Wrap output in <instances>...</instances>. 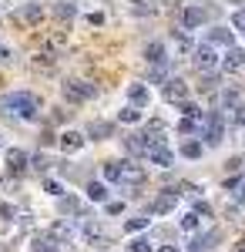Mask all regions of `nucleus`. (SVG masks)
Segmentation results:
<instances>
[{
	"label": "nucleus",
	"instance_id": "f257e3e1",
	"mask_svg": "<svg viewBox=\"0 0 245 252\" xmlns=\"http://www.w3.org/2000/svg\"><path fill=\"white\" fill-rule=\"evenodd\" d=\"M0 108L10 111L17 118H37L40 115V97L31 94V91H14V94L0 97Z\"/></svg>",
	"mask_w": 245,
	"mask_h": 252
},
{
	"label": "nucleus",
	"instance_id": "f03ea898",
	"mask_svg": "<svg viewBox=\"0 0 245 252\" xmlns=\"http://www.w3.org/2000/svg\"><path fill=\"white\" fill-rule=\"evenodd\" d=\"M61 91H64L67 101L81 104V101H91V97H94V84H91V81H81V78H67L61 84Z\"/></svg>",
	"mask_w": 245,
	"mask_h": 252
},
{
	"label": "nucleus",
	"instance_id": "7ed1b4c3",
	"mask_svg": "<svg viewBox=\"0 0 245 252\" xmlns=\"http://www.w3.org/2000/svg\"><path fill=\"white\" fill-rule=\"evenodd\" d=\"M191 61L202 67V71H218V47H212V44H198V47H191Z\"/></svg>",
	"mask_w": 245,
	"mask_h": 252
},
{
	"label": "nucleus",
	"instance_id": "20e7f679",
	"mask_svg": "<svg viewBox=\"0 0 245 252\" xmlns=\"http://www.w3.org/2000/svg\"><path fill=\"white\" fill-rule=\"evenodd\" d=\"M145 155H148L151 161L158 165V168H171V165H175V152H171V145L165 141V138H158V141H151V145H148V152H145Z\"/></svg>",
	"mask_w": 245,
	"mask_h": 252
},
{
	"label": "nucleus",
	"instance_id": "39448f33",
	"mask_svg": "<svg viewBox=\"0 0 245 252\" xmlns=\"http://www.w3.org/2000/svg\"><path fill=\"white\" fill-rule=\"evenodd\" d=\"M222 135H225V115H222V111H212V115H205L202 138H205L208 145H218V141H222Z\"/></svg>",
	"mask_w": 245,
	"mask_h": 252
},
{
	"label": "nucleus",
	"instance_id": "423d86ee",
	"mask_svg": "<svg viewBox=\"0 0 245 252\" xmlns=\"http://www.w3.org/2000/svg\"><path fill=\"white\" fill-rule=\"evenodd\" d=\"M161 97L171 101V104H185V101H188V84L182 78H168L161 84Z\"/></svg>",
	"mask_w": 245,
	"mask_h": 252
},
{
	"label": "nucleus",
	"instance_id": "0eeeda50",
	"mask_svg": "<svg viewBox=\"0 0 245 252\" xmlns=\"http://www.w3.org/2000/svg\"><path fill=\"white\" fill-rule=\"evenodd\" d=\"M222 71H225V74H239V71H245V51L242 47H228V54L222 58Z\"/></svg>",
	"mask_w": 245,
	"mask_h": 252
},
{
	"label": "nucleus",
	"instance_id": "6e6552de",
	"mask_svg": "<svg viewBox=\"0 0 245 252\" xmlns=\"http://www.w3.org/2000/svg\"><path fill=\"white\" fill-rule=\"evenodd\" d=\"M239 101H242V91H239V88H225V91H222V94H218V111H235V108H239Z\"/></svg>",
	"mask_w": 245,
	"mask_h": 252
},
{
	"label": "nucleus",
	"instance_id": "1a4fd4ad",
	"mask_svg": "<svg viewBox=\"0 0 245 252\" xmlns=\"http://www.w3.org/2000/svg\"><path fill=\"white\" fill-rule=\"evenodd\" d=\"M205 10H202V7H188V10H185V14H182V24H185V31H195V27H202V24H205Z\"/></svg>",
	"mask_w": 245,
	"mask_h": 252
},
{
	"label": "nucleus",
	"instance_id": "9d476101",
	"mask_svg": "<svg viewBox=\"0 0 245 252\" xmlns=\"http://www.w3.org/2000/svg\"><path fill=\"white\" fill-rule=\"evenodd\" d=\"M145 58H148L151 64H161V61L168 58V47H165V40H151V44H145Z\"/></svg>",
	"mask_w": 245,
	"mask_h": 252
},
{
	"label": "nucleus",
	"instance_id": "9b49d317",
	"mask_svg": "<svg viewBox=\"0 0 245 252\" xmlns=\"http://www.w3.org/2000/svg\"><path fill=\"white\" fill-rule=\"evenodd\" d=\"M208 44H212V47H218V44H222V47H235V44H232V31H225V27H212V31H208Z\"/></svg>",
	"mask_w": 245,
	"mask_h": 252
},
{
	"label": "nucleus",
	"instance_id": "f8f14e48",
	"mask_svg": "<svg viewBox=\"0 0 245 252\" xmlns=\"http://www.w3.org/2000/svg\"><path fill=\"white\" fill-rule=\"evenodd\" d=\"M61 148H64V152H81V148H84V135H81V131H64V135H61Z\"/></svg>",
	"mask_w": 245,
	"mask_h": 252
},
{
	"label": "nucleus",
	"instance_id": "ddd939ff",
	"mask_svg": "<svg viewBox=\"0 0 245 252\" xmlns=\"http://www.w3.org/2000/svg\"><path fill=\"white\" fill-rule=\"evenodd\" d=\"M141 182V168L131 161H121V185H138Z\"/></svg>",
	"mask_w": 245,
	"mask_h": 252
},
{
	"label": "nucleus",
	"instance_id": "4468645a",
	"mask_svg": "<svg viewBox=\"0 0 245 252\" xmlns=\"http://www.w3.org/2000/svg\"><path fill=\"white\" fill-rule=\"evenodd\" d=\"M7 165H10V172H24V168H27V152L7 148Z\"/></svg>",
	"mask_w": 245,
	"mask_h": 252
},
{
	"label": "nucleus",
	"instance_id": "2eb2a0df",
	"mask_svg": "<svg viewBox=\"0 0 245 252\" xmlns=\"http://www.w3.org/2000/svg\"><path fill=\"white\" fill-rule=\"evenodd\" d=\"M178 205V192H161L154 198V212H171Z\"/></svg>",
	"mask_w": 245,
	"mask_h": 252
},
{
	"label": "nucleus",
	"instance_id": "dca6fc26",
	"mask_svg": "<svg viewBox=\"0 0 245 252\" xmlns=\"http://www.w3.org/2000/svg\"><path fill=\"white\" fill-rule=\"evenodd\" d=\"M128 97H131V108L134 104H138V108H145V104H148V88H145V84H131V88H128Z\"/></svg>",
	"mask_w": 245,
	"mask_h": 252
},
{
	"label": "nucleus",
	"instance_id": "f3484780",
	"mask_svg": "<svg viewBox=\"0 0 245 252\" xmlns=\"http://www.w3.org/2000/svg\"><path fill=\"white\" fill-rule=\"evenodd\" d=\"M84 192H88L91 202H104V198H108V185H104V182H88Z\"/></svg>",
	"mask_w": 245,
	"mask_h": 252
},
{
	"label": "nucleus",
	"instance_id": "a211bd4d",
	"mask_svg": "<svg viewBox=\"0 0 245 252\" xmlns=\"http://www.w3.org/2000/svg\"><path fill=\"white\" fill-rule=\"evenodd\" d=\"M40 17H44V10H40L37 3H27L20 10V20H27V24H40Z\"/></svg>",
	"mask_w": 245,
	"mask_h": 252
},
{
	"label": "nucleus",
	"instance_id": "6ab92c4d",
	"mask_svg": "<svg viewBox=\"0 0 245 252\" xmlns=\"http://www.w3.org/2000/svg\"><path fill=\"white\" fill-rule=\"evenodd\" d=\"M202 152H205V145H202V141H185V145H182V155L188 158H202Z\"/></svg>",
	"mask_w": 245,
	"mask_h": 252
},
{
	"label": "nucleus",
	"instance_id": "aec40b11",
	"mask_svg": "<svg viewBox=\"0 0 245 252\" xmlns=\"http://www.w3.org/2000/svg\"><path fill=\"white\" fill-rule=\"evenodd\" d=\"M118 121H124V125H138V121H141V111L128 104V108H121V111H118Z\"/></svg>",
	"mask_w": 245,
	"mask_h": 252
},
{
	"label": "nucleus",
	"instance_id": "412c9836",
	"mask_svg": "<svg viewBox=\"0 0 245 252\" xmlns=\"http://www.w3.org/2000/svg\"><path fill=\"white\" fill-rule=\"evenodd\" d=\"M178 128H182V135H191V131H202V128H205V121H195V118H182V121H178Z\"/></svg>",
	"mask_w": 245,
	"mask_h": 252
},
{
	"label": "nucleus",
	"instance_id": "4be33fe9",
	"mask_svg": "<svg viewBox=\"0 0 245 252\" xmlns=\"http://www.w3.org/2000/svg\"><path fill=\"white\" fill-rule=\"evenodd\" d=\"M104 178L108 182H121V161H104Z\"/></svg>",
	"mask_w": 245,
	"mask_h": 252
},
{
	"label": "nucleus",
	"instance_id": "5701e85b",
	"mask_svg": "<svg viewBox=\"0 0 245 252\" xmlns=\"http://www.w3.org/2000/svg\"><path fill=\"white\" fill-rule=\"evenodd\" d=\"M31 249H34V252H57L61 246H54V239H34Z\"/></svg>",
	"mask_w": 245,
	"mask_h": 252
},
{
	"label": "nucleus",
	"instance_id": "b1692460",
	"mask_svg": "<svg viewBox=\"0 0 245 252\" xmlns=\"http://www.w3.org/2000/svg\"><path fill=\"white\" fill-rule=\"evenodd\" d=\"M198 225H202V219H198V212H185V219H182V229H185V232H195Z\"/></svg>",
	"mask_w": 245,
	"mask_h": 252
},
{
	"label": "nucleus",
	"instance_id": "393cba45",
	"mask_svg": "<svg viewBox=\"0 0 245 252\" xmlns=\"http://www.w3.org/2000/svg\"><path fill=\"white\" fill-rule=\"evenodd\" d=\"M124 229H128V232H141V229H148V219H145V215H134V219L124 222Z\"/></svg>",
	"mask_w": 245,
	"mask_h": 252
},
{
	"label": "nucleus",
	"instance_id": "a878e982",
	"mask_svg": "<svg viewBox=\"0 0 245 252\" xmlns=\"http://www.w3.org/2000/svg\"><path fill=\"white\" fill-rule=\"evenodd\" d=\"M128 249L131 252H151V242L145 239V235H134L131 242H128Z\"/></svg>",
	"mask_w": 245,
	"mask_h": 252
},
{
	"label": "nucleus",
	"instance_id": "bb28decb",
	"mask_svg": "<svg viewBox=\"0 0 245 252\" xmlns=\"http://www.w3.org/2000/svg\"><path fill=\"white\" fill-rule=\"evenodd\" d=\"M54 14H57L61 20H71V17L77 14V7H74V3H57V7H54Z\"/></svg>",
	"mask_w": 245,
	"mask_h": 252
},
{
	"label": "nucleus",
	"instance_id": "cd10ccee",
	"mask_svg": "<svg viewBox=\"0 0 245 252\" xmlns=\"http://www.w3.org/2000/svg\"><path fill=\"white\" fill-rule=\"evenodd\" d=\"M44 192L54 195V198H61V195H64V185H61V182H54V178H47V182H44Z\"/></svg>",
	"mask_w": 245,
	"mask_h": 252
},
{
	"label": "nucleus",
	"instance_id": "c85d7f7f",
	"mask_svg": "<svg viewBox=\"0 0 245 252\" xmlns=\"http://www.w3.org/2000/svg\"><path fill=\"white\" fill-rule=\"evenodd\" d=\"M14 215H17V209H14L10 202H0V219H3V222H14Z\"/></svg>",
	"mask_w": 245,
	"mask_h": 252
},
{
	"label": "nucleus",
	"instance_id": "c756f323",
	"mask_svg": "<svg viewBox=\"0 0 245 252\" xmlns=\"http://www.w3.org/2000/svg\"><path fill=\"white\" fill-rule=\"evenodd\" d=\"M232 24H235V31L245 34V10H235V14H232Z\"/></svg>",
	"mask_w": 245,
	"mask_h": 252
},
{
	"label": "nucleus",
	"instance_id": "7c9ffc66",
	"mask_svg": "<svg viewBox=\"0 0 245 252\" xmlns=\"http://www.w3.org/2000/svg\"><path fill=\"white\" fill-rule=\"evenodd\" d=\"M175 44H178V51H191V40L185 37V34H182V31H178V34H175Z\"/></svg>",
	"mask_w": 245,
	"mask_h": 252
},
{
	"label": "nucleus",
	"instance_id": "2f4dec72",
	"mask_svg": "<svg viewBox=\"0 0 245 252\" xmlns=\"http://www.w3.org/2000/svg\"><path fill=\"white\" fill-rule=\"evenodd\" d=\"M104 212H108V215H121V212H124V202H108Z\"/></svg>",
	"mask_w": 245,
	"mask_h": 252
},
{
	"label": "nucleus",
	"instance_id": "473e14b6",
	"mask_svg": "<svg viewBox=\"0 0 245 252\" xmlns=\"http://www.w3.org/2000/svg\"><path fill=\"white\" fill-rule=\"evenodd\" d=\"M131 10L138 14V17H148V14H154V7H148V3H134Z\"/></svg>",
	"mask_w": 245,
	"mask_h": 252
},
{
	"label": "nucleus",
	"instance_id": "72a5a7b5",
	"mask_svg": "<svg viewBox=\"0 0 245 252\" xmlns=\"http://www.w3.org/2000/svg\"><path fill=\"white\" fill-rule=\"evenodd\" d=\"M232 121H235L239 128H245V104H239V108H235V115H232Z\"/></svg>",
	"mask_w": 245,
	"mask_h": 252
},
{
	"label": "nucleus",
	"instance_id": "f704fd0d",
	"mask_svg": "<svg viewBox=\"0 0 245 252\" xmlns=\"http://www.w3.org/2000/svg\"><path fill=\"white\" fill-rule=\"evenodd\" d=\"M88 131H91V135H108V125H104V121H94Z\"/></svg>",
	"mask_w": 245,
	"mask_h": 252
},
{
	"label": "nucleus",
	"instance_id": "c9c22d12",
	"mask_svg": "<svg viewBox=\"0 0 245 252\" xmlns=\"http://www.w3.org/2000/svg\"><path fill=\"white\" fill-rule=\"evenodd\" d=\"M239 202H245V182L239 185Z\"/></svg>",
	"mask_w": 245,
	"mask_h": 252
},
{
	"label": "nucleus",
	"instance_id": "e433bc0d",
	"mask_svg": "<svg viewBox=\"0 0 245 252\" xmlns=\"http://www.w3.org/2000/svg\"><path fill=\"white\" fill-rule=\"evenodd\" d=\"M158 252H178V249H175V246H161Z\"/></svg>",
	"mask_w": 245,
	"mask_h": 252
},
{
	"label": "nucleus",
	"instance_id": "4c0bfd02",
	"mask_svg": "<svg viewBox=\"0 0 245 252\" xmlns=\"http://www.w3.org/2000/svg\"><path fill=\"white\" fill-rule=\"evenodd\" d=\"M0 58H7V47H3V44H0Z\"/></svg>",
	"mask_w": 245,
	"mask_h": 252
},
{
	"label": "nucleus",
	"instance_id": "58836bf2",
	"mask_svg": "<svg viewBox=\"0 0 245 252\" xmlns=\"http://www.w3.org/2000/svg\"><path fill=\"white\" fill-rule=\"evenodd\" d=\"M239 252H245V246H242V249H239Z\"/></svg>",
	"mask_w": 245,
	"mask_h": 252
}]
</instances>
